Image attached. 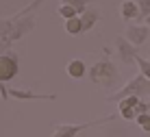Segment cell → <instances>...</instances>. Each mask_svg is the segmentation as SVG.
Segmentation results:
<instances>
[{
	"label": "cell",
	"instance_id": "cell-8",
	"mask_svg": "<svg viewBox=\"0 0 150 137\" xmlns=\"http://www.w3.org/2000/svg\"><path fill=\"white\" fill-rule=\"evenodd\" d=\"M142 102L137 96H128V98H124L117 102V111H120V118L122 120H126V122H131V120H135L137 118V113H135V107Z\"/></svg>",
	"mask_w": 150,
	"mask_h": 137
},
{
	"label": "cell",
	"instance_id": "cell-11",
	"mask_svg": "<svg viewBox=\"0 0 150 137\" xmlns=\"http://www.w3.org/2000/svg\"><path fill=\"white\" fill-rule=\"evenodd\" d=\"M81 18H83V28H85V33H89V31L100 22V9L94 7V4H89V7L85 9V13H81Z\"/></svg>",
	"mask_w": 150,
	"mask_h": 137
},
{
	"label": "cell",
	"instance_id": "cell-12",
	"mask_svg": "<svg viewBox=\"0 0 150 137\" xmlns=\"http://www.w3.org/2000/svg\"><path fill=\"white\" fill-rule=\"evenodd\" d=\"M65 72H68L70 78H83V76H87L89 67L85 65V61H83V59H72L68 65H65Z\"/></svg>",
	"mask_w": 150,
	"mask_h": 137
},
{
	"label": "cell",
	"instance_id": "cell-10",
	"mask_svg": "<svg viewBox=\"0 0 150 137\" xmlns=\"http://www.w3.org/2000/svg\"><path fill=\"white\" fill-rule=\"evenodd\" d=\"M9 96L15 100H57V94H35L30 89H9Z\"/></svg>",
	"mask_w": 150,
	"mask_h": 137
},
{
	"label": "cell",
	"instance_id": "cell-18",
	"mask_svg": "<svg viewBox=\"0 0 150 137\" xmlns=\"http://www.w3.org/2000/svg\"><path fill=\"white\" fill-rule=\"evenodd\" d=\"M139 4V11H142V20L150 18V0H137Z\"/></svg>",
	"mask_w": 150,
	"mask_h": 137
},
{
	"label": "cell",
	"instance_id": "cell-17",
	"mask_svg": "<svg viewBox=\"0 0 150 137\" xmlns=\"http://www.w3.org/2000/svg\"><path fill=\"white\" fill-rule=\"evenodd\" d=\"M135 122L139 124V128H142V131L150 133V113H142V115H137Z\"/></svg>",
	"mask_w": 150,
	"mask_h": 137
},
{
	"label": "cell",
	"instance_id": "cell-4",
	"mask_svg": "<svg viewBox=\"0 0 150 137\" xmlns=\"http://www.w3.org/2000/svg\"><path fill=\"white\" fill-rule=\"evenodd\" d=\"M115 115H107V118H100L96 122H81V124H54V131H52V137H79L83 131L91 128V126H98V124H105V122H111Z\"/></svg>",
	"mask_w": 150,
	"mask_h": 137
},
{
	"label": "cell",
	"instance_id": "cell-15",
	"mask_svg": "<svg viewBox=\"0 0 150 137\" xmlns=\"http://www.w3.org/2000/svg\"><path fill=\"white\" fill-rule=\"evenodd\" d=\"M91 2H94V0H61V4H70V7H74L79 13H85V9L89 7Z\"/></svg>",
	"mask_w": 150,
	"mask_h": 137
},
{
	"label": "cell",
	"instance_id": "cell-19",
	"mask_svg": "<svg viewBox=\"0 0 150 137\" xmlns=\"http://www.w3.org/2000/svg\"><path fill=\"white\" fill-rule=\"evenodd\" d=\"M44 2H46V0H33V2H30L28 7H24V9H22V13H33L35 9H37L39 4H44Z\"/></svg>",
	"mask_w": 150,
	"mask_h": 137
},
{
	"label": "cell",
	"instance_id": "cell-7",
	"mask_svg": "<svg viewBox=\"0 0 150 137\" xmlns=\"http://www.w3.org/2000/svg\"><path fill=\"white\" fill-rule=\"evenodd\" d=\"M148 35H150V28H148L146 24H142V26L128 24V26H126V33H124V37L131 41L133 46H142V44H146Z\"/></svg>",
	"mask_w": 150,
	"mask_h": 137
},
{
	"label": "cell",
	"instance_id": "cell-20",
	"mask_svg": "<svg viewBox=\"0 0 150 137\" xmlns=\"http://www.w3.org/2000/svg\"><path fill=\"white\" fill-rule=\"evenodd\" d=\"M146 26H148V28H150V18H146Z\"/></svg>",
	"mask_w": 150,
	"mask_h": 137
},
{
	"label": "cell",
	"instance_id": "cell-1",
	"mask_svg": "<svg viewBox=\"0 0 150 137\" xmlns=\"http://www.w3.org/2000/svg\"><path fill=\"white\" fill-rule=\"evenodd\" d=\"M35 28V15L18 11L11 18L0 20V55L9 52L15 41H20L24 35H28Z\"/></svg>",
	"mask_w": 150,
	"mask_h": 137
},
{
	"label": "cell",
	"instance_id": "cell-13",
	"mask_svg": "<svg viewBox=\"0 0 150 137\" xmlns=\"http://www.w3.org/2000/svg\"><path fill=\"white\" fill-rule=\"evenodd\" d=\"M63 28H65V33H68V35H72V37H79V35H85V28H83V18H81V15H76V18H70V20H65Z\"/></svg>",
	"mask_w": 150,
	"mask_h": 137
},
{
	"label": "cell",
	"instance_id": "cell-3",
	"mask_svg": "<svg viewBox=\"0 0 150 137\" xmlns=\"http://www.w3.org/2000/svg\"><path fill=\"white\" fill-rule=\"evenodd\" d=\"M148 94H150V78H146L144 74H137L135 78H131L122 89H117L115 94L107 96V100H111V102H120V100L128 98V96L142 98V96H148Z\"/></svg>",
	"mask_w": 150,
	"mask_h": 137
},
{
	"label": "cell",
	"instance_id": "cell-21",
	"mask_svg": "<svg viewBox=\"0 0 150 137\" xmlns=\"http://www.w3.org/2000/svg\"><path fill=\"white\" fill-rule=\"evenodd\" d=\"M148 107H150V102H148Z\"/></svg>",
	"mask_w": 150,
	"mask_h": 137
},
{
	"label": "cell",
	"instance_id": "cell-5",
	"mask_svg": "<svg viewBox=\"0 0 150 137\" xmlns=\"http://www.w3.org/2000/svg\"><path fill=\"white\" fill-rule=\"evenodd\" d=\"M20 72V57L18 52L9 50L0 55V85H7L9 81H13Z\"/></svg>",
	"mask_w": 150,
	"mask_h": 137
},
{
	"label": "cell",
	"instance_id": "cell-16",
	"mask_svg": "<svg viewBox=\"0 0 150 137\" xmlns=\"http://www.w3.org/2000/svg\"><path fill=\"white\" fill-rule=\"evenodd\" d=\"M57 13L61 15V18L70 20V18H76V15H81L79 11H76L74 7H70V4H59V9H57Z\"/></svg>",
	"mask_w": 150,
	"mask_h": 137
},
{
	"label": "cell",
	"instance_id": "cell-14",
	"mask_svg": "<svg viewBox=\"0 0 150 137\" xmlns=\"http://www.w3.org/2000/svg\"><path fill=\"white\" fill-rule=\"evenodd\" d=\"M135 65H137L139 74H144L146 78H150V59H146V57H142V55H137Z\"/></svg>",
	"mask_w": 150,
	"mask_h": 137
},
{
	"label": "cell",
	"instance_id": "cell-9",
	"mask_svg": "<svg viewBox=\"0 0 150 137\" xmlns=\"http://www.w3.org/2000/svg\"><path fill=\"white\" fill-rule=\"evenodd\" d=\"M120 18H122L126 24H133V20H139V18H142V11H139L137 0H124V2L120 4Z\"/></svg>",
	"mask_w": 150,
	"mask_h": 137
},
{
	"label": "cell",
	"instance_id": "cell-2",
	"mask_svg": "<svg viewBox=\"0 0 150 137\" xmlns=\"http://www.w3.org/2000/svg\"><path fill=\"white\" fill-rule=\"evenodd\" d=\"M87 76H89V81L96 87H115L120 83V70L109 59H102V61L94 63L89 67V72H87Z\"/></svg>",
	"mask_w": 150,
	"mask_h": 137
},
{
	"label": "cell",
	"instance_id": "cell-6",
	"mask_svg": "<svg viewBox=\"0 0 150 137\" xmlns=\"http://www.w3.org/2000/svg\"><path fill=\"white\" fill-rule=\"evenodd\" d=\"M115 50H117V57L124 65H135V59H137V46H133L124 35L115 37Z\"/></svg>",
	"mask_w": 150,
	"mask_h": 137
}]
</instances>
